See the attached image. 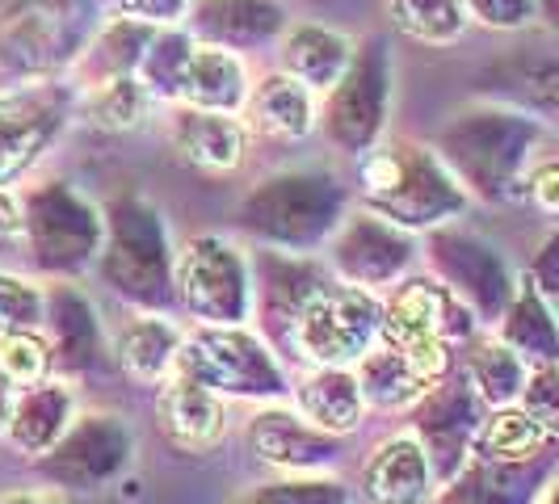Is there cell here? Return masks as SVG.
<instances>
[{
    "label": "cell",
    "mask_w": 559,
    "mask_h": 504,
    "mask_svg": "<svg viewBox=\"0 0 559 504\" xmlns=\"http://www.w3.org/2000/svg\"><path fill=\"white\" fill-rule=\"evenodd\" d=\"M476 433V395L467 387H447L425 399L420 412V437H425V454L447 458V476L454 471V454L463 458V446Z\"/></svg>",
    "instance_id": "26"
},
{
    "label": "cell",
    "mask_w": 559,
    "mask_h": 504,
    "mask_svg": "<svg viewBox=\"0 0 559 504\" xmlns=\"http://www.w3.org/2000/svg\"><path fill=\"white\" fill-rule=\"evenodd\" d=\"M467 17L492 29H522L534 22L538 0H463Z\"/></svg>",
    "instance_id": "38"
},
{
    "label": "cell",
    "mask_w": 559,
    "mask_h": 504,
    "mask_svg": "<svg viewBox=\"0 0 559 504\" xmlns=\"http://www.w3.org/2000/svg\"><path fill=\"white\" fill-rule=\"evenodd\" d=\"M354 56H358V43L341 29L320 26V22H295V26H282L278 34V72L295 76L316 97L329 93L349 72Z\"/></svg>",
    "instance_id": "16"
},
{
    "label": "cell",
    "mask_w": 559,
    "mask_h": 504,
    "mask_svg": "<svg viewBox=\"0 0 559 504\" xmlns=\"http://www.w3.org/2000/svg\"><path fill=\"white\" fill-rule=\"evenodd\" d=\"M81 110L88 122H97L106 131H140L143 122L152 118V110H156V97L135 72H127V76L88 84Z\"/></svg>",
    "instance_id": "27"
},
{
    "label": "cell",
    "mask_w": 559,
    "mask_h": 504,
    "mask_svg": "<svg viewBox=\"0 0 559 504\" xmlns=\"http://www.w3.org/2000/svg\"><path fill=\"white\" fill-rule=\"evenodd\" d=\"M249 106L252 122L265 131V135H278V140H304L316 131L320 122V106H316V93L304 88L295 76L286 72H270L257 84H249Z\"/></svg>",
    "instance_id": "22"
},
{
    "label": "cell",
    "mask_w": 559,
    "mask_h": 504,
    "mask_svg": "<svg viewBox=\"0 0 559 504\" xmlns=\"http://www.w3.org/2000/svg\"><path fill=\"white\" fill-rule=\"evenodd\" d=\"M531 122L518 113H479L472 122L454 127V177L463 172L479 190L513 185V177L531 165Z\"/></svg>",
    "instance_id": "8"
},
{
    "label": "cell",
    "mask_w": 559,
    "mask_h": 504,
    "mask_svg": "<svg viewBox=\"0 0 559 504\" xmlns=\"http://www.w3.org/2000/svg\"><path fill=\"white\" fill-rule=\"evenodd\" d=\"M194 17L202 43H219L227 51H240L252 43H265L282 34L286 9L282 0H194L186 22Z\"/></svg>",
    "instance_id": "18"
},
{
    "label": "cell",
    "mask_w": 559,
    "mask_h": 504,
    "mask_svg": "<svg viewBox=\"0 0 559 504\" xmlns=\"http://www.w3.org/2000/svg\"><path fill=\"white\" fill-rule=\"evenodd\" d=\"M383 106H388V72L379 56H354L349 72L329 88V113L324 127L336 147L345 152H366V143L383 127Z\"/></svg>",
    "instance_id": "11"
},
{
    "label": "cell",
    "mask_w": 559,
    "mask_h": 504,
    "mask_svg": "<svg viewBox=\"0 0 559 504\" xmlns=\"http://www.w3.org/2000/svg\"><path fill=\"white\" fill-rule=\"evenodd\" d=\"M429 454L413 433L392 437L366 463L362 488L374 504H425L429 501Z\"/></svg>",
    "instance_id": "20"
},
{
    "label": "cell",
    "mask_w": 559,
    "mask_h": 504,
    "mask_svg": "<svg viewBox=\"0 0 559 504\" xmlns=\"http://www.w3.org/2000/svg\"><path fill=\"white\" fill-rule=\"evenodd\" d=\"M9 408H13V383L0 374V433H4V420H9Z\"/></svg>",
    "instance_id": "43"
},
{
    "label": "cell",
    "mask_w": 559,
    "mask_h": 504,
    "mask_svg": "<svg viewBox=\"0 0 559 504\" xmlns=\"http://www.w3.org/2000/svg\"><path fill=\"white\" fill-rule=\"evenodd\" d=\"M408 256H413L408 236L395 224H388V219H379L374 211H362V215L345 219V227H341V236H336L333 244L336 269L345 274L349 286H362V290L395 281L400 269L408 265Z\"/></svg>",
    "instance_id": "12"
},
{
    "label": "cell",
    "mask_w": 559,
    "mask_h": 504,
    "mask_svg": "<svg viewBox=\"0 0 559 504\" xmlns=\"http://www.w3.org/2000/svg\"><path fill=\"white\" fill-rule=\"evenodd\" d=\"M0 504H59L56 496H38V492H34V496H9V501H0Z\"/></svg>",
    "instance_id": "44"
},
{
    "label": "cell",
    "mask_w": 559,
    "mask_h": 504,
    "mask_svg": "<svg viewBox=\"0 0 559 504\" xmlns=\"http://www.w3.org/2000/svg\"><path fill=\"white\" fill-rule=\"evenodd\" d=\"M320 290V278H316V269L304 265L295 252L290 256H278V261H265V278H261V303L270 315H278V320H295L299 308L308 303L311 295Z\"/></svg>",
    "instance_id": "33"
},
{
    "label": "cell",
    "mask_w": 559,
    "mask_h": 504,
    "mask_svg": "<svg viewBox=\"0 0 559 504\" xmlns=\"http://www.w3.org/2000/svg\"><path fill=\"white\" fill-rule=\"evenodd\" d=\"M459 336H467V303L438 278L400 281L388 308H379V340L408 358L425 379L447 370Z\"/></svg>",
    "instance_id": "2"
},
{
    "label": "cell",
    "mask_w": 559,
    "mask_h": 504,
    "mask_svg": "<svg viewBox=\"0 0 559 504\" xmlns=\"http://www.w3.org/2000/svg\"><path fill=\"white\" fill-rule=\"evenodd\" d=\"M442 265L450 274L447 286L467 308L492 311L504 303V274L488 249H479L472 240H459L454 252H442Z\"/></svg>",
    "instance_id": "30"
},
{
    "label": "cell",
    "mask_w": 559,
    "mask_h": 504,
    "mask_svg": "<svg viewBox=\"0 0 559 504\" xmlns=\"http://www.w3.org/2000/svg\"><path fill=\"white\" fill-rule=\"evenodd\" d=\"M295 349L316 365H354L379 340V303L362 286H320L290 320Z\"/></svg>",
    "instance_id": "3"
},
{
    "label": "cell",
    "mask_w": 559,
    "mask_h": 504,
    "mask_svg": "<svg viewBox=\"0 0 559 504\" xmlns=\"http://www.w3.org/2000/svg\"><path fill=\"white\" fill-rule=\"evenodd\" d=\"M245 504H345L336 483H274Z\"/></svg>",
    "instance_id": "40"
},
{
    "label": "cell",
    "mask_w": 559,
    "mask_h": 504,
    "mask_svg": "<svg viewBox=\"0 0 559 504\" xmlns=\"http://www.w3.org/2000/svg\"><path fill=\"white\" fill-rule=\"evenodd\" d=\"M168 143L186 165L202 168V172H231L245 160L249 127L227 110L177 106L168 118Z\"/></svg>",
    "instance_id": "15"
},
{
    "label": "cell",
    "mask_w": 559,
    "mask_h": 504,
    "mask_svg": "<svg viewBox=\"0 0 559 504\" xmlns=\"http://www.w3.org/2000/svg\"><path fill=\"white\" fill-rule=\"evenodd\" d=\"M252 454H261L274 467H290V471H316L324 463H333V437L320 433L316 424L290 412H261L249 429Z\"/></svg>",
    "instance_id": "21"
},
{
    "label": "cell",
    "mask_w": 559,
    "mask_h": 504,
    "mask_svg": "<svg viewBox=\"0 0 559 504\" xmlns=\"http://www.w3.org/2000/svg\"><path fill=\"white\" fill-rule=\"evenodd\" d=\"M341 197H336L333 181L320 177H278L265 181L245 206V224L261 231L265 240H274L282 249H308L320 236H329L336 224Z\"/></svg>",
    "instance_id": "6"
},
{
    "label": "cell",
    "mask_w": 559,
    "mask_h": 504,
    "mask_svg": "<svg viewBox=\"0 0 559 504\" xmlns=\"http://www.w3.org/2000/svg\"><path fill=\"white\" fill-rule=\"evenodd\" d=\"M165 240L152 215L143 211H122L114 224L110 249H106V278L127 290L131 299H156L165 281Z\"/></svg>",
    "instance_id": "13"
},
{
    "label": "cell",
    "mask_w": 559,
    "mask_h": 504,
    "mask_svg": "<svg viewBox=\"0 0 559 504\" xmlns=\"http://www.w3.org/2000/svg\"><path fill=\"white\" fill-rule=\"evenodd\" d=\"M366 206L395 227H429L463 211L459 177L417 143H383L362 160Z\"/></svg>",
    "instance_id": "1"
},
{
    "label": "cell",
    "mask_w": 559,
    "mask_h": 504,
    "mask_svg": "<svg viewBox=\"0 0 559 504\" xmlns=\"http://www.w3.org/2000/svg\"><path fill=\"white\" fill-rule=\"evenodd\" d=\"M177 370L215 395H282V370L257 336L240 328H198L177 345Z\"/></svg>",
    "instance_id": "5"
},
{
    "label": "cell",
    "mask_w": 559,
    "mask_h": 504,
    "mask_svg": "<svg viewBox=\"0 0 559 504\" xmlns=\"http://www.w3.org/2000/svg\"><path fill=\"white\" fill-rule=\"evenodd\" d=\"M504 345L522 358V362H556V320L551 308L543 303L534 278L522 281V290L509 303V320H504Z\"/></svg>",
    "instance_id": "29"
},
{
    "label": "cell",
    "mask_w": 559,
    "mask_h": 504,
    "mask_svg": "<svg viewBox=\"0 0 559 504\" xmlns=\"http://www.w3.org/2000/svg\"><path fill=\"white\" fill-rule=\"evenodd\" d=\"M354 365H358L354 370V383L362 392V404H374V408L417 404V399L429 395V383H433L408 358H400L392 345H370Z\"/></svg>",
    "instance_id": "25"
},
{
    "label": "cell",
    "mask_w": 559,
    "mask_h": 504,
    "mask_svg": "<svg viewBox=\"0 0 559 504\" xmlns=\"http://www.w3.org/2000/svg\"><path fill=\"white\" fill-rule=\"evenodd\" d=\"M173 281L202 324L240 328L252 311V281L245 256L219 236H194L177 252Z\"/></svg>",
    "instance_id": "4"
},
{
    "label": "cell",
    "mask_w": 559,
    "mask_h": 504,
    "mask_svg": "<svg viewBox=\"0 0 559 504\" xmlns=\"http://www.w3.org/2000/svg\"><path fill=\"white\" fill-rule=\"evenodd\" d=\"M476 454L492 467H518V463H534L543 449L551 446L556 437V424L538 420L526 408H513L504 404L492 417L476 424Z\"/></svg>",
    "instance_id": "23"
},
{
    "label": "cell",
    "mask_w": 559,
    "mask_h": 504,
    "mask_svg": "<svg viewBox=\"0 0 559 504\" xmlns=\"http://www.w3.org/2000/svg\"><path fill=\"white\" fill-rule=\"evenodd\" d=\"M63 127V101L51 88L0 93V185L17 181Z\"/></svg>",
    "instance_id": "10"
},
{
    "label": "cell",
    "mask_w": 559,
    "mask_h": 504,
    "mask_svg": "<svg viewBox=\"0 0 559 504\" xmlns=\"http://www.w3.org/2000/svg\"><path fill=\"white\" fill-rule=\"evenodd\" d=\"M249 97V72L245 59L227 51L219 43L194 38L181 59V72L173 81V101L177 106H198V110H227L236 113Z\"/></svg>",
    "instance_id": "14"
},
{
    "label": "cell",
    "mask_w": 559,
    "mask_h": 504,
    "mask_svg": "<svg viewBox=\"0 0 559 504\" xmlns=\"http://www.w3.org/2000/svg\"><path fill=\"white\" fill-rule=\"evenodd\" d=\"M72 424V395L63 383H34L26 395L13 399L9 420H4V437L9 446L26 458H43L47 449L63 437V429Z\"/></svg>",
    "instance_id": "19"
},
{
    "label": "cell",
    "mask_w": 559,
    "mask_h": 504,
    "mask_svg": "<svg viewBox=\"0 0 559 504\" xmlns=\"http://www.w3.org/2000/svg\"><path fill=\"white\" fill-rule=\"evenodd\" d=\"M47 320V295L13 274H0V336L4 333H38Z\"/></svg>",
    "instance_id": "35"
},
{
    "label": "cell",
    "mask_w": 559,
    "mask_h": 504,
    "mask_svg": "<svg viewBox=\"0 0 559 504\" xmlns=\"http://www.w3.org/2000/svg\"><path fill=\"white\" fill-rule=\"evenodd\" d=\"M56 328L63 353H88L93 349V311L84 308L76 295L56 299Z\"/></svg>",
    "instance_id": "37"
},
{
    "label": "cell",
    "mask_w": 559,
    "mask_h": 504,
    "mask_svg": "<svg viewBox=\"0 0 559 504\" xmlns=\"http://www.w3.org/2000/svg\"><path fill=\"white\" fill-rule=\"evenodd\" d=\"M383 4H388V22L404 38L425 47H450L472 26L463 0H383Z\"/></svg>",
    "instance_id": "28"
},
{
    "label": "cell",
    "mask_w": 559,
    "mask_h": 504,
    "mask_svg": "<svg viewBox=\"0 0 559 504\" xmlns=\"http://www.w3.org/2000/svg\"><path fill=\"white\" fill-rule=\"evenodd\" d=\"M177 345H181V333L168 320L143 315V320H135L127 333L118 336V358H122V365L140 383H160L168 370L177 365Z\"/></svg>",
    "instance_id": "31"
},
{
    "label": "cell",
    "mask_w": 559,
    "mask_h": 504,
    "mask_svg": "<svg viewBox=\"0 0 559 504\" xmlns=\"http://www.w3.org/2000/svg\"><path fill=\"white\" fill-rule=\"evenodd\" d=\"M22 227H26V202H22L17 190L0 185V244L4 240H17Z\"/></svg>",
    "instance_id": "42"
},
{
    "label": "cell",
    "mask_w": 559,
    "mask_h": 504,
    "mask_svg": "<svg viewBox=\"0 0 559 504\" xmlns=\"http://www.w3.org/2000/svg\"><path fill=\"white\" fill-rule=\"evenodd\" d=\"M34 256L47 269H81L102 252V224L93 206L81 202L72 190L51 185L26 202V227Z\"/></svg>",
    "instance_id": "7"
},
{
    "label": "cell",
    "mask_w": 559,
    "mask_h": 504,
    "mask_svg": "<svg viewBox=\"0 0 559 504\" xmlns=\"http://www.w3.org/2000/svg\"><path fill=\"white\" fill-rule=\"evenodd\" d=\"M526 194L534 197V206L543 215H556L559 211V165L551 152L538 165H526Z\"/></svg>",
    "instance_id": "41"
},
{
    "label": "cell",
    "mask_w": 559,
    "mask_h": 504,
    "mask_svg": "<svg viewBox=\"0 0 559 504\" xmlns=\"http://www.w3.org/2000/svg\"><path fill=\"white\" fill-rule=\"evenodd\" d=\"M47 476L59 479L63 488H102L110 483L127 458H131V433L118 417H84L81 424L63 429L56 446L43 454Z\"/></svg>",
    "instance_id": "9"
},
{
    "label": "cell",
    "mask_w": 559,
    "mask_h": 504,
    "mask_svg": "<svg viewBox=\"0 0 559 504\" xmlns=\"http://www.w3.org/2000/svg\"><path fill=\"white\" fill-rule=\"evenodd\" d=\"M450 504H531V488L518 471H479L463 488H454Z\"/></svg>",
    "instance_id": "36"
},
{
    "label": "cell",
    "mask_w": 559,
    "mask_h": 504,
    "mask_svg": "<svg viewBox=\"0 0 559 504\" xmlns=\"http://www.w3.org/2000/svg\"><path fill=\"white\" fill-rule=\"evenodd\" d=\"M362 392L349 374V365H316V374L304 379L299 387V412L308 424H316L320 433L341 437L349 429H358L362 420Z\"/></svg>",
    "instance_id": "24"
},
{
    "label": "cell",
    "mask_w": 559,
    "mask_h": 504,
    "mask_svg": "<svg viewBox=\"0 0 559 504\" xmlns=\"http://www.w3.org/2000/svg\"><path fill=\"white\" fill-rule=\"evenodd\" d=\"M51 370V345L38 333H4L0 336V374L13 387H34Z\"/></svg>",
    "instance_id": "34"
},
{
    "label": "cell",
    "mask_w": 559,
    "mask_h": 504,
    "mask_svg": "<svg viewBox=\"0 0 559 504\" xmlns=\"http://www.w3.org/2000/svg\"><path fill=\"white\" fill-rule=\"evenodd\" d=\"M194 0H114L118 17H131L140 26L165 29V26H181L186 13H190Z\"/></svg>",
    "instance_id": "39"
},
{
    "label": "cell",
    "mask_w": 559,
    "mask_h": 504,
    "mask_svg": "<svg viewBox=\"0 0 559 504\" xmlns=\"http://www.w3.org/2000/svg\"><path fill=\"white\" fill-rule=\"evenodd\" d=\"M531 362H522L504 340H479L467 358V383L476 387V395L492 408H504L522 395Z\"/></svg>",
    "instance_id": "32"
},
{
    "label": "cell",
    "mask_w": 559,
    "mask_h": 504,
    "mask_svg": "<svg viewBox=\"0 0 559 504\" xmlns=\"http://www.w3.org/2000/svg\"><path fill=\"white\" fill-rule=\"evenodd\" d=\"M160 420H165L168 442L177 449H190V454L215 449L227 433L224 395H215L173 365L165 374V387H160Z\"/></svg>",
    "instance_id": "17"
}]
</instances>
